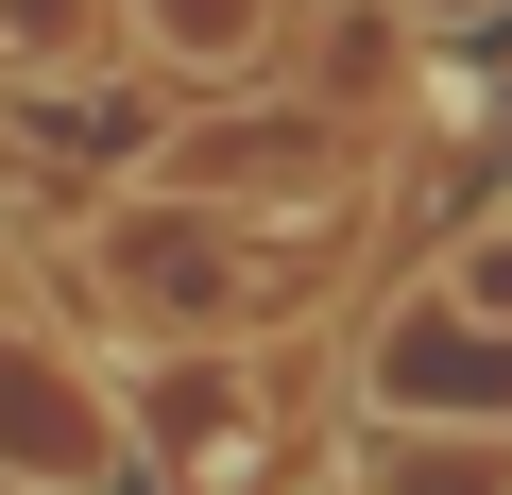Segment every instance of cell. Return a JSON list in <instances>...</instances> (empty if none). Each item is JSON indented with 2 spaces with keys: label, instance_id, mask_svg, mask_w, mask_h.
Segmentation results:
<instances>
[{
  "label": "cell",
  "instance_id": "obj_1",
  "mask_svg": "<svg viewBox=\"0 0 512 495\" xmlns=\"http://www.w3.org/2000/svg\"><path fill=\"white\" fill-rule=\"evenodd\" d=\"M359 427H512V205H478L359 342Z\"/></svg>",
  "mask_w": 512,
  "mask_h": 495
},
{
  "label": "cell",
  "instance_id": "obj_2",
  "mask_svg": "<svg viewBox=\"0 0 512 495\" xmlns=\"http://www.w3.org/2000/svg\"><path fill=\"white\" fill-rule=\"evenodd\" d=\"M69 274L171 359V342H256L274 325V239L222 222V205H171V188H120L86 239H69Z\"/></svg>",
  "mask_w": 512,
  "mask_h": 495
},
{
  "label": "cell",
  "instance_id": "obj_3",
  "mask_svg": "<svg viewBox=\"0 0 512 495\" xmlns=\"http://www.w3.org/2000/svg\"><path fill=\"white\" fill-rule=\"evenodd\" d=\"M120 393V461H154L171 495H256V461H274V359L256 342H171Z\"/></svg>",
  "mask_w": 512,
  "mask_h": 495
},
{
  "label": "cell",
  "instance_id": "obj_4",
  "mask_svg": "<svg viewBox=\"0 0 512 495\" xmlns=\"http://www.w3.org/2000/svg\"><path fill=\"white\" fill-rule=\"evenodd\" d=\"M120 393L52 342V325H0V495H120Z\"/></svg>",
  "mask_w": 512,
  "mask_h": 495
},
{
  "label": "cell",
  "instance_id": "obj_5",
  "mask_svg": "<svg viewBox=\"0 0 512 495\" xmlns=\"http://www.w3.org/2000/svg\"><path fill=\"white\" fill-rule=\"evenodd\" d=\"M291 18H308V0H120V52L154 86H188V103H239V86H274Z\"/></svg>",
  "mask_w": 512,
  "mask_h": 495
},
{
  "label": "cell",
  "instance_id": "obj_6",
  "mask_svg": "<svg viewBox=\"0 0 512 495\" xmlns=\"http://www.w3.org/2000/svg\"><path fill=\"white\" fill-rule=\"evenodd\" d=\"M359 495H512V427H359Z\"/></svg>",
  "mask_w": 512,
  "mask_h": 495
}]
</instances>
